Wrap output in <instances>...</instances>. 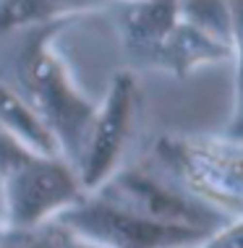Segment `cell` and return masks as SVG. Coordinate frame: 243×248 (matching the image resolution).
<instances>
[{
  "label": "cell",
  "instance_id": "cell-1",
  "mask_svg": "<svg viewBox=\"0 0 243 248\" xmlns=\"http://www.w3.org/2000/svg\"><path fill=\"white\" fill-rule=\"evenodd\" d=\"M58 24L37 26L24 42L16 58V84H11L24 102L34 110L39 123L55 141L58 154L71 167L84 139V131L94 115L97 102H92L73 84L68 65L52 47Z\"/></svg>",
  "mask_w": 243,
  "mask_h": 248
},
{
  "label": "cell",
  "instance_id": "cell-2",
  "mask_svg": "<svg viewBox=\"0 0 243 248\" xmlns=\"http://www.w3.org/2000/svg\"><path fill=\"white\" fill-rule=\"evenodd\" d=\"M175 186L201 204L238 219L243 206V159L238 136H165L154 144Z\"/></svg>",
  "mask_w": 243,
  "mask_h": 248
},
{
  "label": "cell",
  "instance_id": "cell-3",
  "mask_svg": "<svg viewBox=\"0 0 243 248\" xmlns=\"http://www.w3.org/2000/svg\"><path fill=\"white\" fill-rule=\"evenodd\" d=\"M86 193L76 170L60 154H32L0 180L5 227L47 225Z\"/></svg>",
  "mask_w": 243,
  "mask_h": 248
},
{
  "label": "cell",
  "instance_id": "cell-4",
  "mask_svg": "<svg viewBox=\"0 0 243 248\" xmlns=\"http://www.w3.org/2000/svg\"><path fill=\"white\" fill-rule=\"evenodd\" d=\"M52 225L99 248H191L204 238V232L188 227L157 225L136 217L89 191L60 212Z\"/></svg>",
  "mask_w": 243,
  "mask_h": 248
},
{
  "label": "cell",
  "instance_id": "cell-5",
  "mask_svg": "<svg viewBox=\"0 0 243 248\" xmlns=\"http://www.w3.org/2000/svg\"><path fill=\"white\" fill-rule=\"evenodd\" d=\"M89 193L136 214V217L149 219V222L188 227V230L204 232V235L217 230L220 225L230 222V217L188 196L178 186H165L149 172L133 170V167H118L105 183H99Z\"/></svg>",
  "mask_w": 243,
  "mask_h": 248
},
{
  "label": "cell",
  "instance_id": "cell-6",
  "mask_svg": "<svg viewBox=\"0 0 243 248\" xmlns=\"http://www.w3.org/2000/svg\"><path fill=\"white\" fill-rule=\"evenodd\" d=\"M136 99L139 92L133 73L118 71L107 84L102 102L94 107V115L84 131L76 162H73L84 191H94L120 167V157L131 133V120L136 112Z\"/></svg>",
  "mask_w": 243,
  "mask_h": 248
},
{
  "label": "cell",
  "instance_id": "cell-7",
  "mask_svg": "<svg viewBox=\"0 0 243 248\" xmlns=\"http://www.w3.org/2000/svg\"><path fill=\"white\" fill-rule=\"evenodd\" d=\"M178 24V5L175 0H133L120 3L118 37L123 52L139 68H146L154 50Z\"/></svg>",
  "mask_w": 243,
  "mask_h": 248
},
{
  "label": "cell",
  "instance_id": "cell-8",
  "mask_svg": "<svg viewBox=\"0 0 243 248\" xmlns=\"http://www.w3.org/2000/svg\"><path fill=\"white\" fill-rule=\"evenodd\" d=\"M238 50L212 39L204 31L194 29L183 21H178L170 29V34L162 39V45L154 50L146 68L165 71L173 76H188L201 65L222 63V60H235Z\"/></svg>",
  "mask_w": 243,
  "mask_h": 248
},
{
  "label": "cell",
  "instance_id": "cell-9",
  "mask_svg": "<svg viewBox=\"0 0 243 248\" xmlns=\"http://www.w3.org/2000/svg\"><path fill=\"white\" fill-rule=\"evenodd\" d=\"M113 0H0V34L37 29L110 5Z\"/></svg>",
  "mask_w": 243,
  "mask_h": 248
},
{
  "label": "cell",
  "instance_id": "cell-10",
  "mask_svg": "<svg viewBox=\"0 0 243 248\" xmlns=\"http://www.w3.org/2000/svg\"><path fill=\"white\" fill-rule=\"evenodd\" d=\"M175 5H178V21L238 50L241 0H175Z\"/></svg>",
  "mask_w": 243,
  "mask_h": 248
},
{
  "label": "cell",
  "instance_id": "cell-11",
  "mask_svg": "<svg viewBox=\"0 0 243 248\" xmlns=\"http://www.w3.org/2000/svg\"><path fill=\"white\" fill-rule=\"evenodd\" d=\"M0 125L5 131H11L24 146H29L37 154H58L55 141L47 133V128L39 123L29 105L24 102V97L18 94L13 86L0 78Z\"/></svg>",
  "mask_w": 243,
  "mask_h": 248
},
{
  "label": "cell",
  "instance_id": "cell-12",
  "mask_svg": "<svg viewBox=\"0 0 243 248\" xmlns=\"http://www.w3.org/2000/svg\"><path fill=\"white\" fill-rule=\"evenodd\" d=\"M0 248H60V230L52 222L37 227H0Z\"/></svg>",
  "mask_w": 243,
  "mask_h": 248
},
{
  "label": "cell",
  "instance_id": "cell-13",
  "mask_svg": "<svg viewBox=\"0 0 243 248\" xmlns=\"http://www.w3.org/2000/svg\"><path fill=\"white\" fill-rule=\"evenodd\" d=\"M32 154H37V152H32L29 146H24L11 131H5L3 125H0V180L8 175L13 167L21 165L26 157H32Z\"/></svg>",
  "mask_w": 243,
  "mask_h": 248
},
{
  "label": "cell",
  "instance_id": "cell-14",
  "mask_svg": "<svg viewBox=\"0 0 243 248\" xmlns=\"http://www.w3.org/2000/svg\"><path fill=\"white\" fill-rule=\"evenodd\" d=\"M191 248H243V225H241V219H230V222L220 225L217 230L207 232V235Z\"/></svg>",
  "mask_w": 243,
  "mask_h": 248
},
{
  "label": "cell",
  "instance_id": "cell-15",
  "mask_svg": "<svg viewBox=\"0 0 243 248\" xmlns=\"http://www.w3.org/2000/svg\"><path fill=\"white\" fill-rule=\"evenodd\" d=\"M60 248H99V246L86 243V240L73 238V235H68V232H63V230H60Z\"/></svg>",
  "mask_w": 243,
  "mask_h": 248
},
{
  "label": "cell",
  "instance_id": "cell-16",
  "mask_svg": "<svg viewBox=\"0 0 243 248\" xmlns=\"http://www.w3.org/2000/svg\"><path fill=\"white\" fill-rule=\"evenodd\" d=\"M0 222H3V214H0Z\"/></svg>",
  "mask_w": 243,
  "mask_h": 248
},
{
  "label": "cell",
  "instance_id": "cell-17",
  "mask_svg": "<svg viewBox=\"0 0 243 248\" xmlns=\"http://www.w3.org/2000/svg\"><path fill=\"white\" fill-rule=\"evenodd\" d=\"M0 227H3V222H0Z\"/></svg>",
  "mask_w": 243,
  "mask_h": 248
}]
</instances>
